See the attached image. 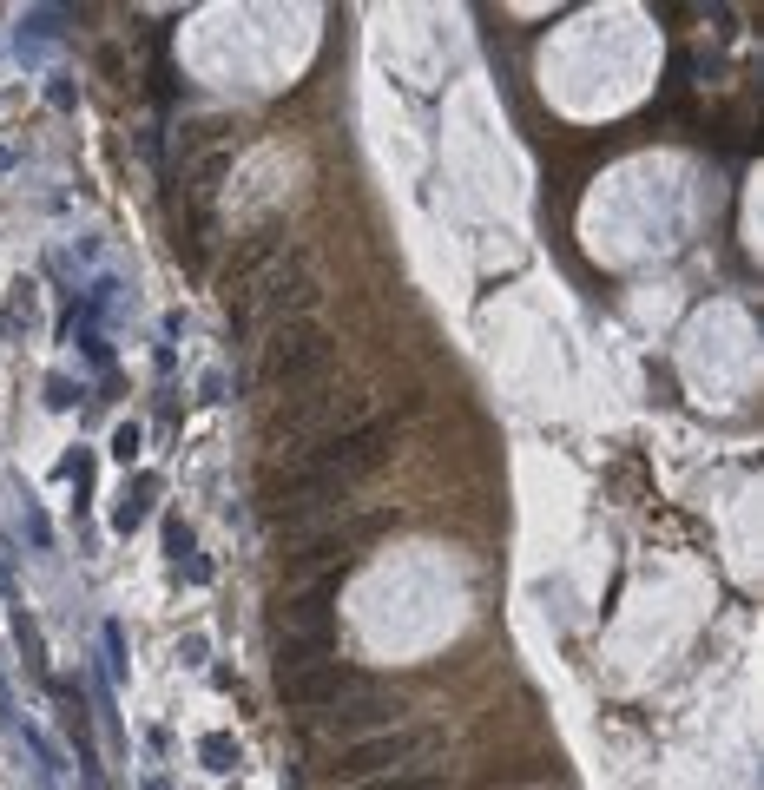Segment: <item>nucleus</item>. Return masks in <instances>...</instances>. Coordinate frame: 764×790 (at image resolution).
<instances>
[{
    "label": "nucleus",
    "mask_w": 764,
    "mask_h": 790,
    "mask_svg": "<svg viewBox=\"0 0 764 790\" xmlns=\"http://www.w3.org/2000/svg\"><path fill=\"white\" fill-rule=\"evenodd\" d=\"M363 790H435L429 777H402V771H389V777H376V784H363Z\"/></svg>",
    "instance_id": "obj_8"
},
{
    "label": "nucleus",
    "mask_w": 764,
    "mask_h": 790,
    "mask_svg": "<svg viewBox=\"0 0 764 790\" xmlns=\"http://www.w3.org/2000/svg\"><path fill=\"white\" fill-rule=\"evenodd\" d=\"M336 580L343 573H317L310 586H297L284 606H277V626L284 632H330V613H336Z\"/></svg>",
    "instance_id": "obj_5"
},
{
    "label": "nucleus",
    "mask_w": 764,
    "mask_h": 790,
    "mask_svg": "<svg viewBox=\"0 0 764 790\" xmlns=\"http://www.w3.org/2000/svg\"><path fill=\"white\" fill-rule=\"evenodd\" d=\"M343 494H350V488H336L323 468L290 461L284 474H271V481H264V514H271L277 527H303V521H317V514H330Z\"/></svg>",
    "instance_id": "obj_1"
},
{
    "label": "nucleus",
    "mask_w": 764,
    "mask_h": 790,
    "mask_svg": "<svg viewBox=\"0 0 764 790\" xmlns=\"http://www.w3.org/2000/svg\"><path fill=\"white\" fill-rule=\"evenodd\" d=\"M152 790H165V784H152Z\"/></svg>",
    "instance_id": "obj_10"
},
{
    "label": "nucleus",
    "mask_w": 764,
    "mask_h": 790,
    "mask_svg": "<svg viewBox=\"0 0 764 790\" xmlns=\"http://www.w3.org/2000/svg\"><path fill=\"white\" fill-rule=\"evenodd\" d=\"M356 685L363 679H356L343 659H323V665H303V672H284V679H277V698H284L290 711H336Z\"/></svg>",
    "instance_id": "obj_3"
},
{
    "label": "nucleus",
    "mask_w": 764,
    "mask_h": 790,
    "mask_svg": "<svg viewBox=\"0 0 764 790\" xmlns=\"http://www.w3.org/2000/svg\"><path fill=\"white\" fill-rule=\"evenodd\" d=\"M415 751H422V738H415V731H369V738H356L350 751H343L336 777H389L396 764H409Z\"/></svg>",
    "instance_id": "obj_4"
},
{
    "label": "nucleus",
    "mask_w": 764,
    "mask_h": 790,
    "mask_svg": "<svg viewBox=\"0 0 764 790\" xmlns=\"http://www.w3.org/2000/svg\"><path fill=\"white\" fill-rule=\"evenodd\" d=\"M323 363H330V336H323L310 316L277 323L271 343H264V382H271V389H284V382H310Z\"/></svg>",
    "instance_id": "obj_2"
},
{
    "label": "nucleus",
    "mask_w": 764,
    "mask_h": 790,
    "mask_svg": "<svg viewBox=\"0 0 764 790\" xmlns=\"http://www.w3.org/2000/svg\"><path fill=\"white\" fill-rule=\"evenodd\" d=\"M336 725H343V731H396V698L350 692L343 705H336Z\"/></svg>",
    "instance_id": "obj_6"
},
{
    "label": "nucleus",
    "mask_w": 764,
    "mask_h": 790,
    "mask_svg": "<svg viewBox=\"0 0 764 790\" xmlns=\"http://www.w3.org/2000/svg\"><path fill=\"white\" fill-rule=\"evenodd\" d=\"M205 758L218 764V771H231V764H238V751H231V744H224V738H211V744H205Z\"/></svg>",
    "instance_id": "obj_9"
},
{
    "label": "nucleus",
    "mask_w": 764,
    "mask_h": 790,
    "mask_svg": "<svg viewBox=\"0 0 764 790\" xmlns=\"http://www.w3.org/2000/svg\"><path fill=\"white\" fill-rule=\"evenodd\" d=\"M330 652H336V632H284L277 639V679L303 672V665H323Z\"/></svg>",
    "instance_id": "obj_7"
}]
</instances>
